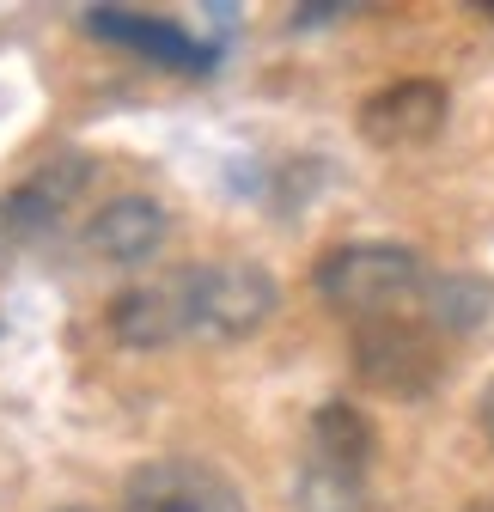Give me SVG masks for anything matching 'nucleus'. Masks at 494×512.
Returning a JSON list of instances; mask_svg holds the SVG:
<instances>
[{
	"mask_svg": "<svg viewBox=\"0 0 494 512\" xmlns=\"http://www.w3.org/2000/svg\"><path fill=\"white\" fill-rule=\"evenodd\" d=\"M177 299H183V336L251 342L275 317L281 287L257 263H196L177 275Z\"/></svg>",
	"mask_w": 494,
	"mask_h": 512,
	"instance_id": "1",
	"label": "nucleus"
},
{
	"mask_svg": "<svg viewBox=\"0 0 494 512\" xmlns=\"http://www.w3.org/2000/svg\"><path fill=\"white\" fill-rule=\"evenodd\" d=\"M427 269L409 244H342L330 256H318L312 287L330 311L342 317H391V305H403L409 293H421Z\"/></svg>",
	"mask_w": 494,
	"mask_h": 512,
	"instance_id": "2",
	"label": "nucleus"
},
{
	"mask_svg": "<svg viewBox=\"0 0 494 512\" xmlns=\"http://www.w3.org/2000/svg\"><path fill=\"white\" fill-rule=\"evenodd\" d=\"M354 372L385 397H427L440 384V342L415 317H366L354 330Z\"/></svg>",
	"mask_w": 494,
	"mask_h": 512,
	"instance_id": "3",
	"label": "nucleus"
},
{
	"mask_svg": "<svg viewBox=\"0 0 494 512\" xmlns=\"http://www.w3.org/2000/svg\"><path fill=\"white\" fill-rule=\"evenodd\" d=\"M122 512H251L244 494L196 458H153L122 488Z\"/></svg>",
	"mask_w": 494,
	"mask_h": 512,
	"instance_id": "4",
	"label": "nucleus"
},
{
	"mask_svg": "<svg viewBox=\"0 0 494 512\" xmlns=\"http://www.w3.org/2000/svg\"><path fill=\"white\" fill-rule=\"evenodd\" d=\"M86 31L104 37V43L135 49L147 61H165V68H177V74H208L214 55H220L214 43H196L183 25L153 19V13H129V7H86Z\"/></svg>",
	"mask_w": 494,
	"mask_h": 512,
	"instance_id": "5",
	"label": "nucleus"
},
{
	"mask_svg": "<svg viewBox=\"0 0 494 512\" xmlns=\"http://www.w3.org/2000/svg\"><path fill=\"white\" fill-rule=\"evenodd\" d=\"M446 128V86L397 80L360 104V135L373 147H427Z\"/></svg>",
	"mask_w": 494,
	"mask_h": 512,
	"instance_id": "6",
	"label": "nucleus"
},
{
	"mask_svg": "<svg viewBox=\"0 0 494 512\" xmlns=\"http://www.w3.org/2000/svg\"><path fill=\"white\" fill-rule=\"evenodd\" d=\"M86 183H92V159H80V153L43 159L25 183L7 189V202H0V226L19 232V238H37V232H49L55 220H68V208L86 196Z\"/></svg>",
	"mask_w": 494,
	"mask_h": 512,
	"instance_id": "7",
	"label": "nucleus"
},
{
	"mask_svg": "<svg viewBox=\"0 0 494 512\" xmlns=\"http://www.w3.org/2000/svg\"><path fill=\"white\" fill-rule=\"evenodd\" d=\"M171 232V214L153 202V196H110L92 220H86V250L98 263H116V269H141L147 256H159Z\"/></svg>",
	"mask_w": 494,
	"mask_h": 512,
	"instance_id": "8",
	"label": "nucleus"
},
{
	"mask_svg": "<svg viewBox=\"0 0 494 512\" xmlns=\"http://www.w3.org/2000/svg\"><path fill=\"white\" fill-rule=\"evenodd\" d=\"M104 324L122 348H171L183 336V299H177V275L171 281H141L129 293H116Z\"/></svg>",
	"mask_w": 494,
	"mask_h": 512,
	"instance_id": "9",
	"label": "nucleus"
},
{
	"mask_svg": "<svg viewBox=\"0 0 494 512\" xmlns=\"http://www.w3.org/2000/svg\"><path fill=\"white\" fill-rule=\"evenodd\" d=\"M421 324L427 330H446V336H470L488 324V311H494V281L482 275H427L421 281Z\"/></svg>",
	"mask_w": 494,
	"mask_h": 512,
	"instance_id": "10",
	"label": "nucleus"
},
{
	"mask_svg": "<svg viewBox=\"0 0 494 512\" xmlns=\"http://www.w3.org/2000/svg\"><path fill=\"white\" fill-rule=\"evenodd\" d=\"M373 452H379V439H373V427H366V415L354 403H324L312 415V458L366 476L373 470Z\"/></svg>",
	"mask_w": 494,
	"mask_h": 512,
	"instance_id": "11",
	"label": "nucleus"
},
{
	"mask_svg": "<svg viewBox=\"0 0 494 512\" xmlns=\"http://www.w3.org/2000/svg\"><path fill=\"white\" fill-rule=\"evenodd\" d=\"M366 506V476L324 464V458H305L299 470V512H360Z\"/></svg>",
	"mask_w": 494,
	"mask_h": 512,
	"instance_id": "12",
	"label": "nucleus"
},
{
	"mask_svg": "<svg viewBox=\"0 0 494 512\" xmlns=\"http://www.w3.org/2000/svg\"><path fill=\"white\" fill-rule=\"evenodd\" d=\"M476 421H482V433H488V445H494V378H488V391H482V403H476Z\"/></svg>",
	"mask_w": 494,
	"mask_h": 512,
	"instance_id": "13",
	"label": "nucleus"
},
{
	"mask_svg": "<svg viewBox=\"0 0 494 512\" xmlns=\"http://www.w3.org/2000/svg\"><path fill=\"white\" fill-rule=\"evenodd\" d=\"M55 512H92V506H55Z\"/></svg>",
	"mask_w": 494,
	"mask_h": 512,
	"instance_id": "14",
	"label": "nucleus"
},
{
	"mask_svg": "<svg viewBox=\"0 0 494 512\" xmlns=\"http://www.w3.org/2000/svg\"><path fill=\"white\" fill-rule=\"evenodd\" d=\"M482 13H494V0H482Z\"/></svg>",
	"mask_w": 494,
	"mask_h": 512,
	"instance_id": "15",
	"label": "nucleus"
}]
</instances>
